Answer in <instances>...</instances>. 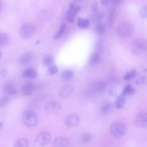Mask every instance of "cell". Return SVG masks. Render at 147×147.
<instances>
[{
	"instance_id": "obj_1",
	"label": "cell",
	"mask_w": 147,
	"mask_h": 147,
	"mask_svg": "<svg viewBox=\"0 0 147 147\" xmlns=\"http://www.w3.org/2000/svg\"><path fill=\"white\" fill-rule=\"evenodd\" d=\"M22 120L23 123L27 127H32L35 126L38 122V117L33 112L27 111L23 113Z\"/></svg>"
},
{
	"instance_id": "obj_2",
	"label": "cell",
	"mask_w": 147,
	"mask_h": 147,
	"mask_svg": "<svg viewBox=\"0 0 147 147\" xmlns=\"http://www.w3.org/2000/svg\"><path fill=\"white\" fill-rule=\"evenodd\" d=\"M35 32V28L33 25L30 24H25L20 28L19 34L22 38L28 39L33 37Z\"/></svg>"
},
{
	"instance_id": "obj_3",
	"label": "cell",
	"mask_w": 147,
	"mask_h": 147,
	"mask_svg": "<svg viewBox=\"0 0 147 147\" xmlns=\"http://www.w3.org/2000/svg\"><path fill=\"white\" fill-rule=\"evenodd\" d=\"M126 128L122 123L116 121L113 123L111 125L110 131L111 134L115 137H119L125 133Z\"/></svg>"
},
{
	"instance_id": "obj_4",
	"label": "cell",
	"mask_w": 147,
	"mask_h": 147,
	"mask_svg": "<svg viewBox=\"0 0 147 147\" xmlns=\"http://www.w3.org/2000/svg\"><path fill=\"white\" fill-rule=\"evenodd\" d=\"M133 31V26L128 23H123L119 25L116 30L118 36L121 37H127L131 35Z\"/></svg>"
},
{
	"instance_id": "obj_5",
	"label": "cell",
	"mask_w": 147,
	"mask_h": 147,
	"mask_svg": "<svg viewBox=\"0 0 147 147\" xmlns=\"http://www.w3.org/2000/svg\"><path fill=\"white\" fill-rule=\"evenodd\" d=\"M51 136L50 133L44 131L38 134L34 140V143L37 146H44L48 144L51 141Z\"/></svg>"
},
{
	"instance_id": "obj_6",
	"label": "cell",
	"mask_w": 147,
	"mask_h": 147,
	"mask_svg": "<svg viewBox=\"0 0 147 147\" xmlns=\"http://www.w3.org/2000/svg\"><path fill=\"white\" fill-rule=\"evenodd\" d=\"M146 41L144 39L137 38L135 39L132 42V50L135 54H142L146 51Z\"/></svg>"
},
{
	"instance_id": "obj_7",
	"label": "cell",
	"mask_w": 147,
	"mask_h": 147,
	"mask_svg": "<svg viewBox=\"0 0 147 147\" xmlns=\"http://www.w3.org/2000/svg\"><path fill=\"white\" fill-rule=\"evenodd\" d=\"M79 122V118L78 114L75 113L70 114L65 118L63 123L67 127L72 128L77 126Z\"/></svg>"
},
{
	"instance_id": "obj_8",
	"label": "cell",
	"mask_w": 147,
	"mask_h": 147,
	"mask_svg": "<svg viewBox=\"0 0 147 147\" xmlns=\"http://www.w3.org/2000/svg\"><path fill=\"white\" fill-rule=\"evenodd\" d=\"M74 88L69 85H65L61 87L58 91V95L61 99L65 100L70 98L74 92Z\"/></svg>"
},
{
	"instance_id": "obj_9",
	"label": "cell",
	"mask_w": 147,
	"mask_h": 147,
	"mask_svg": "<svg viewBox=\"0 0 147 147\" xmlns=\"http://www.w3.org/2000/svg\"><path fill=\"white\" fill-rule=\"evenodd\" d=\"M147 114L146 112L141 111L136 116L134 122L136 125L140 128H145L147 126Z\"/></svg>"
},
{
	"instance_id": "obj_10",
	"label": "cell",
	"mask_w": 147,
	"mask_h": 147,
	"mask_svg": "<svg viewBox=\"0 0 147 147\" xmlns=\"http://www.w3.org/2000/svg\"><path fill=\"white\" fill-rule=\"evenodd\" d=\"M60 108V105L57 101H51L48 102L45 105V110L46 113L49 114H54L57 113Z\"/></svg>"
},
{
	"instance_id": "obj_11",
	"label": "cell",
	"mask_w": 147,
	"mask_h": 147,
	"mask_svg": "<svg viewBox=\"0 0 147 147\" xmlns=\"http://www.w3.org/2000/svg\"><path fill=\"white\" fill-rule=\"evenodd\" d=\"M3 89L5 92L9 95H16L17 93L15 84L11 81L5 83L3 86Z\"/></svg>"
},
{
	"instance_id": "obj_12",
	"label": "cell",
	"mask_w": 147,
	"mask_h": 147,
	"mask_svg": "<svg viewBox=\"0 0 147 147\" xmlns=\"http://www.w3.org/2000/svg\"><path fill=\"white\" fill-rule=\"evenodd\" d=\"M69 144V141L67 138L64 137H58L53 140V145L54 147H65L67 146Z\"/></svg>"
},
{
	"instance_id": "obj_13",
	"label": "cell",
	"mask_w": 147,
	"mask_h": 147,
	"mask_svg": "<svg viewBox=\"0 0 147 147\" xmlns=\"http://www.w3.org/2000/svg\"><path fill=\"white\" fill-rule=\"evenodd\" d=\"M36 85L32 82H28L21 88V90L24 94L26 96L30 95L36 89Z\"/></svg>"
},
{
	"instance_id": "obj_14",
	"label": "cell",
	"mask_w": 147,
	"mask_h": 147,
	"mask_svg": "<svg viewBox=\"0 0 147 147\" xmlns=\"http://www.w3.org/2000/svg\"><path fill=\"white\" fill-rule=\"evenodd\" d=\"M37 75V72L32 67L26 69L23 71L22 74L23 77L31 79L35 78Z\"/></svg>"
},
{
	"instance_id": "obj_15",
	"label": "cell",
	"mask_w": 147,
	"mask_h": 147,
	"mask_svg": "<svg viewBox=\"0 0 147 147\" xmlns=\"http://www.w3.org/2000/svg\"><path fill=\"white\" fill-rule=\"evenodd\" d=\"M33 53L30 51L27 52L22 54L20 57L19 61L21 65L27 63L32 59Z\"/></svg>"
},
{
	"instance_id": "obj_16",
	"label": "cell",
	"mask_w": 147,
	"mask_h": 147,
	"mask_svg": "<svg viewBox=\"0 0 147 147\" xmlns=\"http://www.w3.org/2000/svg\"><path fill=\"white\" fill-rule=\"evenodd\" d=\"M125 96L121 94L119 96L115 102V106L116 108L118 109L123 108L125 102Z\"/></svg>"
},
{
	"instance_id": "obj_17",
	"label": "cell",
	"mask_w": 147,
	"mask_h": 147,
	"mask_svg": "<svg viewBox=\"0 0 147 147\" xmlns=\"http://www.w3.org/2000/svg\"><path fill=\"white\" fill-rule=\"evenodd\" d=\"M94 88L96 91L101 92L106 90L107 88V85L105 82L103 81H99L95 84Z\"/></svg>"
},
{
	"instance_id": "obj_18",
	"label": "cell",
	"mask_w": 147,
	"mask_h": 147,
	"mask_svg": "<svg viewBox=\"0 0 147 147\" xmlns=\"http://www.w3.org/2000/svg\"><path fill=\"white\" fill-rule=\"evenodd\" d=\"M89 24V21L87 19L79 18L78 19V27L81 28H86L88 27Z\"/></svg>"
},
{
	"instance_id": "obj_19",
	"label": "cell",
	"mask_w": 147,
	"mask_h": 147,
	"mask_svg": "<svg viewBox=\"0 0 147 147\" xmlns=\"http://www.w3.org/2000/svg\"><path fill=\"white\" fill-rule=\"evenodd\" d=\"M80 7L79 6H75L74 10L68 16H66V19L69 22H73L75 16L80 11Z\"/></svg>"
},
{
	"instance_id": "obj_20",
	"label": "cell",
	"mask_w": 147,
	"mask_h": 147,
	"mask_svg": "<svg viewBox=\"0 0 147 147\" xmlns=\"http://www.w3.org/2000/svg\"><path fill=\"white\" fill-rule=\"evenodd\" d=\"M9 40L8 35L5 33H0V48L4 47Z\"/></svg>"
},
{
	"instance_id": "obj_21",
	"label": "cell",
	"mask_w": 147,
	"mask_h": 147,
	"mask_svg": "<svg viewBox=\"0 0 147 147\" xmlns=\"http://www.w3.org/2000/svg\"><path fill=\"white\" fill-rule=\"evenodd\" d=\"M135 92V89L130 85L128 84L124 88L122 94L126 96L132 94Z\"/></svg>"
},
{
	"instance_id": "obj_22",
	"label": "cell",
	"mask_w": 147,
	"mask_h": 147,
	"mask_svg": "<svg viewBox=\"0 0 147 147\" xmlns=\"http://www.w3.org/2000/svg\"><path fill=\"white\" fill-rule=\"evenodd\" d=\"M29 143L26 139L22 138L16 141L14 144L15 147H27L28 146Z\"/></svg>"
},
{
	"instance_id": "obj_23",
	"label": "cell",
	"mask_w": 147,
	"mask_h": 147,
	"mask_svg": "<svg viewBox=\"0 0 147 147\" xmlns=\"http://www.w3.org/2000/svg\"><path fill=\"white\" fill-rule=\"evenodd\" d=\"M53 61V56L51 55H48L43 57L42 60V62L44 65L47 66L51 65Z\"/></svg>"
},
{
	"instance_id": "obj_24",
	"label": "cell",
	"mask_w": 147,
	"mask_h": 147,
	"mask_svg": "<svg viewBox=\"0 0 147 147\" xmlns=\"http://www.w3.org/2000/svg\"><path fill=\"white\" fill-rule=\"evenodd\" d=\"M106 27L105 24L100 23L98 24L96 27V32L99 34H103L105 32Z\"/></svg>"
},
{
	"instance_id": "obj_25",
	"label": "cell",
	"mask_w": 147,
	"mask_h": 147,
	"mask_svg": "<svg viewBox=\"0 0 147 147\" xmlns=\"http://www.w3.org/2000/svg\"><path fill=\"white\" fill-rule=\"evenodd\" d=\"M61 75L63 79L65 80H68L72 78L73 76V73L70 70H65L62 72Z\"/></svg>"
},
{
	"instance_id": "obj_26",
	"label": "cell",
	"mask_w": 147,
	"mask_h": 147,
	"mask_svg": "<svg viewBox=\"0 0 147 147\" xmlns=\"http://www.w3.org/2000/svg\"><path fill=\"white\" fill-rule=\"evenodd\" d=\"M115 11L114 9H112L109 11L107 18V21L110 26L113 25L115 17Z\"/></svg>"
},
{
	"instance_id": "obj_27",
	"label": "cell",
	"mask_w": 147,
	"mask_h": 147,
	"mask_svg": "<svg viewBox=\"0 0 147 147\" xmlns=\"http://www.w3.org/2000/svg\"><path fill=\"white\" fill-rule=\"evenodd\" d=\"M100 59V56L97 53L94 52L91 56L89 60V63L94 64L97 63Z\"/></svg>"
},
{
	"instance_id": "obj_28",
	"label": "cell",
	"mask_w": 147,
	"mask_h": 147,
	"mask_svg": "<svg viewBox=\"0 0 147 147\" xmlns=\"http://www.w3.org/2000/svg\"><path fill=\"white\" fill-rule=\"evenodd\" d=\"M136 75V71L135 69H133L127 73L123 77L125 80H130L134 78Z\"/></svg>"
},
{
	"instance_id": "obj_29",
	"label": "cell",
	"mask_w": 147,
	"mask_h": 147,
	"mask_svg": "<svg viewBox=\"0 0 147 147\" xmlns=\"http://www.w3.org/2000/svg\"><path fill=\"white\" fill-rule=\"evenodd\" d=\"M58 71V69L57 66L54 64L51 65L47 69V73L50 75H52L57 73Z\"/></svg>"
},
{
	"instance_id": "obj_30",
	"label": "cell",
	"mask_w": 147,
	"mask_h": 147,
	"mask_svg": "<svg viewBox=\"0 0 147 147\" xmlns=\"http://www.w3.org/2000/svg\"><path fill=\"white\" fill-rule=\"evenodd\" d=\"M91 134L88 133L83 134L81 136V140L83 143H85L89 142L92 138Z\"/></svg>"
},
{
	"instance_id": "obj_31",
	"label": "cell",
	"mask_w": 147,
	"mask_h": 147,
	"mask_svg": "<svg viewBox=\"0 0 147 147\" xmlns=\"http://www.w3.org/2000/svg\"><path fill=\"white\" fill-rule=\"evenodd\" d=\"M139 15L140 17L143 19H145L147 17V5H144L140 9L139 11Z\"/></svg>"
},
{
	"instance_id": "obj_32",
	"label": "cell",
	"mask_w": 147,
	"mask_h": 147,
	"mask_svg": "<svg viewBox=\"0 0 147 147\" xmlns=\"http://www.w3.org/2000/svg\"><path fill=\"white\" fill-rule=\"evenodd\" d=\"M66 27L65 24L63 23L61 25L59 31L55 35L54 38L55 39H57L59 38L62 34L63 32Z\"/></svg>"
},
{
	"instance_id": "obj_33",
	"label": "cell",
	"mask_w": 147,
	"mask_h": 147,
	"mask_svg": "<svg viewBox=\"0 0 147 147\" xmlns=\"http://www.w3.org/2000/svg\"><path fill=\"white\" fill-rule=\"evenodd\" d=\"M111 107V105L109 103H106L104 104L101 107V112L103 113H105L108 112Z\"/></svg>"
},
{
	"instance_id": "obj_34",
	"label": "cell",
	"mask_w": 147,
	"mask_h": 147,
	"mask_svg": "<svg viewBox=\"0 0 147 147\" xmlns=\"http://www.w3.org/2000/svg\"><path fill=\"white\" fill-rule=\"evenodd\" d=\"M8 98L6 96H3L0 98V107L5 106L7 103Z\"/></svg>"
},
{
	"instance_id": "obj_35",
	"label": "cell",
	"mask_w": 147,
	"mask_h": 147,
	"mask_svg": "<svg viewBox=\"0 0 147 147\" xmlns=\"http://www.w3.org/2000/svg\"><path fill=\"white\" fill-rule=\"evenodd\" d=\"M98 9V3L97 1H94L92 4L91 9L92 11L94 12H96Z\"/></svg>"
},
{
	"instance_id": "obj_36",
	"label": "cell",
	"mask_w": 147,
	"mask_h": 147,
	"mask_svg": "<svg viewBox=\"0 0 147 147\" xmlns=\"http://www.w3.org/2000/svg\"><path fill=\"white\" fill-rule=\"evenodd\" d=\"M8 72L7 70L5 69H2L0 71V76L2 78H4Z\"/></svg>"
},
{
	"instance_id": "obj_37",
	"label": "cell",
	"mask_w": 147,
	"mask_h": 147,
	"mask_svg": "<svg viewBox=\"0 0 147 147\" xmlns=\"http://www.w3.org/2000/svg\"><path fill=\"white\" fill-rule=\"evenodd\" d=\"M145 80L144 77H142L138 79L136 81V83L138 84H140L143 83Z\"/></svg>"
},
{
	"instance_id": "obj_38",
	"label": "cell",
	"mask_w": 147,
	"mask_h": 147,
	"mask_svg": "<svg viewBox=\"0 0 147 147\" xmlns=\"http://www.w3.org/2000/svg\"><path fill=\"white\" fill-rule=\"evenodd\" d=\"M104 14L102 13H98L96 16V19L98 21L101 20L104 17Z\"/></svg>"
},
{
	"instance_id": "obj_39",
	"label": "cell",
	"mask_w": 147,
	"mask_h": 147,
	"mask_svg": "<svg viewBox=\"0 0 147 147\" xmlns=\"http://www.w3.org/2000/svg\"><path fill=\"white\" fill-rule=\"evenodd\" d=\"M112 3L115 5H118L121 3L123 0H111Z\"/></svg>"
},
{
	"instance_id": "obj_40",
	"label": "cell",
	"mask_w": 147,
	"mask_h": 147,
	"mask_svg": "<svg viewBox=\"0 0 147 147\" xmlns=\"http://www.w3.org/2000/svg\"><path fill=\"white\" fill-rule=\"evenodd\" d=\"M108 0H100V4L102 5H105L108 3Z\"/></svg>"
},
{
	"instance_id": "obj_41",
	"label": "cell",
	"mask_w": 147,
	"mask_h": 147,
	"mask_svg": "<svg viewBox=\"0 0 147 147\" xmlns=\"http://www.w3.org/2000/svg\"><path fill=\"white\" fill-rule=\"evenodd\" d=\"M2 7L1 4L0 3V13L2 11Z\"/></svg>"
},
{
	"instance_id": "obj_42",
	"label": "cell",
	"mask_w": 147,
	"mask_h": 147,
	"mask_svg": "<svg viewBox=\"0 0 147 147\" xmlns=\"http://www.w3.org/2000/svg\"><path fill=\"white\" fill-rule=\"evenodd\" d=\"M3 123L2 122H0V129H1L2 127L3 126Z\"/></svg>"
},
{
	"instance_id": "obj_43",
	"label": "cell",
	"mask_w": 147,
	"mask_h": 147,
	"mask_svg": "<svg viewBox=\"0 0 147 147\" xmlns=\"http://www.w3.org/2000/svg\"><path fill=\"white\" fill-rule=\"evenodd\" d=\"M2 56V53L1 51L0 50V58Z\"/></svg>"
},
{
	"instance_id": "obj_44",
	"label": "cell",
	"mask_w": 147,
	"mask_h": 147,
	"mask_svg": "<svg viewBox=\"0 0 147 147\" xmlns=\"http://www.w3.org/2000/svg\"><path fill=\"white\" fill-rule=\"evenodd\" d=\"M77 0L78 1H83L84 0H76V1H77Z\"/></svg>"
}]
</instances>
